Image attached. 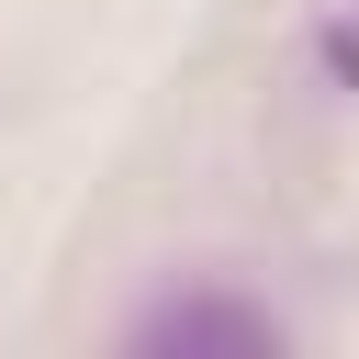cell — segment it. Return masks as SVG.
<instances>
[{"mask_svg": "<svg viewBox=\"0 0 359 359\" xmlns=\"http://www.w3.org/2000/svg\"><path fill=\"white\" fill-rule=\"evenodd\" d=\"M135 348H180V359H202V348H224V359H269L280 325H269L258 303H213V292H191V303H157V314L135 325Z\"/></svg>", "mask_w": 359, "mask_h": 359, "instance_id": "cell-1", "label": "cell"}]
</instances>
